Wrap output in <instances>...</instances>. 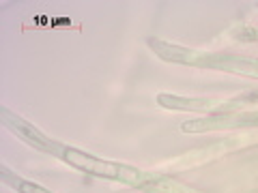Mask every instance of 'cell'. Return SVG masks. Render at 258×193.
<instances>
[{
	"label": "cell",
	"mask_w": 258,
	"mask_h": 193,
	"mask_svg": "<svg viewBox=\"0 0 258 193\" xmlns=\"http://www.w3.org/2000/svg\"><path fill=\"white\" fill-rule=\"evenodd\" d=\"M60 157L67 161V163L80 167V170L86 172V174L101 176V178H112V180H123L127 184L142 187V189H149L151 184H153V180L157 178V174L155 176H153V174H144L140 170H136V167L97 159V157H91V155H86V152H80L76 148H62Z\"/></svg>",
	"instance_id": "6da1fadb"
},
{
	"label": "cell",
	"mask_w": 258,
	"mask_h": 193,
	"mask_svg": "<svg viewBox=\"0 0 258 193\" xmlns=\"http://www.w3.org/2000/svg\"><path fill=\"white\" fill-rule=\"evenodd\" d=\"M3 120L7 123V127L13 129V131L20 135V138L28 140V142L32 144V146H37L39 150L52 152V155H56V157H60V152H62V148H64V146H60V144H56L54 140H50L47 135H43L41 131H39V129H35L30 123H26L24 118L11 114L9 110H3Z\"/></svg>",
	"instance_id": "7a4b0ae2"
},
{
	"label": "cell",
	"mask_w": 258,
	"mask_h": 193,
	"mask_svg": "<svg viewBox=\"0 0 258 193\" xmlns=\"http://www.w3.org/2000/svg\"><path fill=\"white\" fill-rule=\"evenodd\" d=\"M159 103L176 110H228L235 103L222 101H205V99H179V96H159Z\"/></svg>",
	"instance_id": "3957f363"
},
{
	"label": "cell",
	"mask_w": 258,
	"mask_h": 193,
	"mask_svg": "<svg viewBox=\"0 0 258 193\" xmlns=\"http://www.w3.org/2000/svg\"><path fill=\"white\" fill-rule=\"evenodd\" d=\"M13 184L20 189V193H52V191H47V189H43V187H39V184H35V182L18 180V182H13Z\"/></svg>",
	"instance_id": "277c9868"
}]
</instances>
